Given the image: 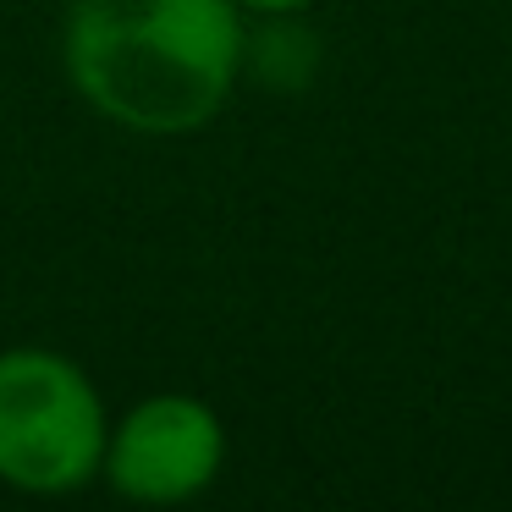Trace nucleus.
I'll list each match as a JSON object with an SVG mask.
<instances>
[{"mask_svg": "<svg viewBox=\"0 0 512 512\" xmlns=\"http://www.w3.org/2000/svg\"><path fill=\"white\" fill-rule=\"evenodd\" d=\"M237 0H67L61 72L100 122L133 138L204 133L243 83Z\"/></svg>", "mask_w": 512, "mask_h": 512, "instance_id": "f257e3e1", "label": "nucleus"}, {"mask_svg": "<svg viewBox=\"0 0 512 512\" xmlns=\"http://www.w3.org/2000/svg\"><path fill=\"white\" fill-rule=\"evenodd\" d=\"M111 413L78 358L0 347V485L17 496H78L100 479Z\"/></svg>", "mask_w": 512, "mask_h": 512, "instance_id": "f03ea898", "label": "nucleus"}, {"mask_svg": "<svg viewBox=\"0 0 512 512\" xmlns=\"http://www.w3.org/2000/svg\"><path fill=\"white\" fill-rule=\"evenodd\" d=\"M226 468V419L193 391H149L105 430L100 479L138 507L199 501Z\"/></svg>", "mask_w": 512, "mask_h": 512, "instance_id": "7ed1b4c3", "label": "nucleus"}, {"mask_svg": "<svg viewBox=\"0 0 512 512\" xmlns=\"http://www.w3.org/2000/svg\"><path fill=\"white\" fill-rule=\"evenodd\" d=\"M237 6L254 17H298V12H309L314 0H237Z\"/></svg>", "mask_w": 512, "mask_h": 512, "instance_id": "20e7f679", "label": "nucleus"}]
</instances>
